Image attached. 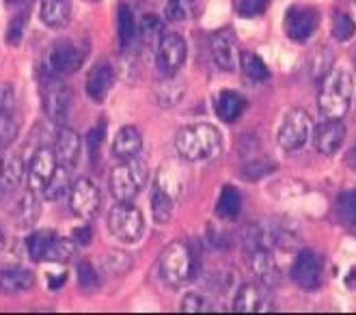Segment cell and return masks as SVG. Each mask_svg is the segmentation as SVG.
<instances>
[{"label":"cell","mask_w":356,"mask_h":315,"mask_svg":"<svg viewBox=\"0 0 356 315\" xmlns=\"http://www.w3.org/2000/svg\"><path fill=\"white\" fill-rule=\"evenodd\" d=\"M108 229L117 240L125 244H134L143 238L145 231L143 212L130 201H119L108 212Z\"/></svg>","instance_id":"6"},{"label":"cell","mask_w":356,"mask_h":315,"mask_svg":"<svg viewBox=\"0 0 356 315\" xmlns=\"http://www.w3.org/2000/svg\"><path fill=\"white\" fill-rule=\"evenodd\" d=\"M149 169L147 162L136 158L119 160V164L111 171V193L117 201H134L138 193L147 186Z\"/></svg>","instance_id":"4"},{"label":"cell","mask_w":356,"mask_h":315,"mask_svg":"<svg viewBox=\"0 0 356 315\" xmlns=\"http://www.w3.org/2000/svg\"><path fill=\"white\" fill-rule=\"evenodd\" d=\"M240 67L244 72V76L253 82H266L270 78V70L266 67V63L253 54V52H242L240 54Z\"/></svg>","instance_id":"29"},{"label":"cell","mask_w":356,"mask_h":315,"mask_svg":"<svg viewBox=\"0 0 356 315\" xmlns=\"http://www.w3.org/2000/svg\"><path fill=\"white\" fill-rule=\"evenodd\" d=\"M356 33V24L354 19L346 13H334L332 17V37L339 41H348L352 35Z\"/></svg>","instance_id":"37"},{"label":"cell","mask_w":356,"mask_h":315,"mask_svg":"<svg viewBox=\"0 0 356 315\" xmlns=\"http://www.w3.org/2000/svg\"><path fill=\"white\" fill-rule=\"evenodd\" d=\"M58 169V160L54 156V150H48V147H39V150L33 154L31 162H29V188L35 193H44L46 184L52 179V175Z\"/></svg>","instance_id":"14"},{"label":"cell","mask_w":356,"mask_h":315,"mask_svg":"<svg viewBox=\"0 0 356 315\" xmlns=\"http://www.w3.org/2000/svg\"><path fill=\"white\" fill-rule=\"evenodd\" d=\"M332 63V54L328 50H320L316 56H313V78H326L328 70Z\"/></svg>","instance_id":"44"},{"label":"cell","mask_w":356,"mask_h":315,"mask_svg":"<svg viewBox=\"0 0 356 315\" xmlns=\"http://www.w3.org/2000/svg\"><path fill=\"white\" fill-rule=\"evenodd\" d=\"M74 242L76 244H89L91 242V229L89 227H78V229H74Z\"/></svg>","instance_id":"48"},{"label":"cell","mask_w":356,"mask_h":315,"mask_svg":"<svg viewBox=\"0 0 356 315\" xmlns=\"http://www.w3.org/2000/svg\"><path fill=\"white\" fill-rule=\"evenodd\" d=\"M181 311L186 313H205L212 311V302H209L201 293H186L181 300Z\"/></svg>","instance_id":"42"},{"label":"cell","mask_w":356,"mask_h":315,"mask_svg":"<svg viewBox=\"0 0 356 315\" xmlns=\"http://www.w3.org/2000/svg\"><path fill=\"white\" fill-rule=\"evenodd\" d=\"M311 134V117L305 111H289L279 128V145L287 152L300 150Z\"/></svg>","instance_id":"10"},{"label":"cell","mask_w":356,"mask_h":315,"mask_svg":"<svg viewBox=\"0 0 356 315\" xmlns=\"http://www.w3.org/2000/svg\"><path fill=\"white\" fill-rule=\"evenodd\" d=\"M26 19H29V11H17V13L11 17L9 29H7V44L17 46L19 41H22L24 26H26Z\"/></svg>","instance_id":"38"},{"label":"cell","mask_w":356,"mask_h":315,"mask_svg":"<svg viewBox=\"0 0 356 315\" xmlns=\"http://www.w3.org/2000/svg\"><path fill=\"white\" fill-rule=\"evenodd\" d=\"M35 285V275L24 268H7L0 272V289L5 293H22Z\"/></svg>","instance_id":"22"},{"label":"cell","mask_w":356,"mask_h":315,"mask_svg":"<svg viewBox=\"0 0 356 315\" xmlns=\"http://www.w3.org/2000/svg\"><path fill=\"white\" fill-rule=\"evenodd\" d=\"M348 162L352 164V169H356V145H354V150H352L350 156H348Z\"/></svg>","instance_id":"50"},{"label":"cell","mask_w":356,"mask_h":315,"mask_svg":"<svg viewBox=\"0 0 356 315\" xmlns=\"http://www.w3.org/2000/svg\"><path fill=\"white\" fill-rule=\"evenodd\" d=\"M104 136H106V123L99 121V123L95 125V128L89 132V136H87V147H89V156H91V160H95V158H97Z\"/></svg>","instance_id":"43"},{"label":"cell","mask_w":356,"mask_h":315,"mask_svg":"<svg viewBox=\"0 0 356 315\" xmlns=\"http://www.w3.org/2000/svg\"><path fill=\"white\" fill-rule=\"evenodd\" d=\"M117 33H119V44L121 48H128L134 39L136 33V22H134V13L128 5H121L117 13Z\"/></svg>","instance_id":"30"},{"label":"cell","mask_w":356,"mask_h":315,"mask_svg":"<svg viewBox=\"0 0 356 315\" xmlns=\"http://www.w3.org/2000/svg\"><path fill=\"white\" fill-rule=\"evenodd\" d=\"M70 188H72L70 186V169H65V166H58L56 173L52 175V179L44 188V197L48 201H58V199H63L67 195Z\"/></svg>","instance_id":"33"},{"label":"cell","mask_w":356,"mask_h":315,"mask_svg":"<svg viewBox=\"0 0 356 315\" xmlns=\"http://www.w3.org/2000/svg\"><path fill=\"white\" fill-rule=\"evenodd\" d=\"M76 253V244L74 240H67V238H54V242L50 244V250L46 255V261H54V264H65L74 257Z\"/></svg>","instance_id":"34"},{"label":"cell","mask_w":356,"mask_h":315,"mask_svg":"<svg viewBox=\"0 0 356 315\" xmlns=\"http://www.w3.org/2000/svg\"><path fill=\"white\" fill-rule=\"evenodd\" d=\"M291 279L307 291L318 289L322 285V257L309 248L300 250L291 264Z\"/></svg>","instance_id":"12"},{"label":"cell","mask_w":356,"mask_h":315,"mask_svg":"<svg viewBox=\"0 0 356 315\" xmlns=\"http://www.w3.org/2000/svg\"><path fill=\"white\" fill-rule=\"evenodd\" d=\"M266 293L261 287L253 285V283H244L236 298H234V311L238 313H257V311H268L266 307Z\"/></svg>","instance_id":"20"},{"label":"cell","mask_w":356,"mask_h":315,"mask_svg":"<svg viewBox=\"0 0 356 315\" xmlns=\"http://www.w3.org/2000/svg\"><path fill=\"white\" fill-rule=\"evenodd\" d=\"M184 93H186V87L181 82H177L173 76H166L162 80V85L156 89V97L162 106H175V104L184 97Z\"/></svg>","instance_id":"32"},{"label":"cell","mask_w":356,"mask_h":315,"mask_svg":"<svg viewBox=\"0 0 356 315\" xmlns=\"http://www.w3.org/2000/svg\"><path fill=\"white\" fill-rule=\"evenodd\" d=\"M24 179V162L15 154H5L0 158V188L13 191Z\"/></svg>","instance_id":"24"},{"label":"cell","mask_w":356,"mask_h":315,"mask_svg":"<svg viewBox=\"0 0 356 315\" xmlns=\"http://www.w3.org/2000/svg\"><path fill=\"white\" fill-rule=\"evenodd\" d=\"M209 50H212L214 63L225 72H234L240 63L238 39L232 29H220L212 33V37H209Z\"/></svg>","instance_id":"13"},{"label":"cell","mask_w":356,"mask_h":315,"mask_svg":"<svg viewBox=\"0 0 356 315\" xmlns=\"http://www.w3.org/2000/svg\"><path fill=\"white\" fill-rule=\"evenodd\" d=\"M80 136L72 128L63 125L54 140V156L58 160V166H65V169L72 171L80 160Z\"/></svg>","instance_id":"17"},{"label":"cell","mask_w":356,"mask_h":315,"mask_svg":"<svg viewBox=\"0 0 356 315\" xmlns=\"http://www.w3.org/2000/svg\"><path fill=\"white\" fill-rule=\"evenodd\" d=\"M173 203L175 199L169 195V193H164L162 188H154V193H152V212H154V218L158 225H164V223H169L171 216H173Z\"/></svg>","instance_id":"28"},{"label":"cell","mask_w":356,"mask_h":315,"mask_svg":"<svg viewBox=\"0 0 356 315\" xmlns=\"http://www.w3.org/2000/svg\"><path fill=\"white\" fill-rule=\"evenodd\" d=\"M44 89H41V104L44 113L54 123H65L72 111V89L60 78L46 76Z\"/></svg>","instance_id":"7"},{"label":"cell","mask_w":356,"mask_h":315,"mask_svg":"<svg viewBox=\"0 0 356 315\" xmlns=\"http://www.w3.org/2000/svg\"><path fill=\"white\" fill-rule=\"evenodd\" d=\"M160 277L171 287H181L193 281L197 277V255L193 246L184 240H175L166 246L160 255Z\"/></svg>","instance_id":"2"},{"label":"cell","mask_w":356,"mask_h":315,"mask_svg":"<svg viewBox=\"0 0 356 315\" xmlns=\"http://www.w3.org/2000/svg\"><path fill=\"white\" fill-rule=\"evenodd\" d=\"M246 111V99L236 91H222L216 97V115L225 123H234Z\"/></svg>","instance_id":"23"},{"label":"cell","mask_w":356,"mask_h":315,"mask_svg":"<svg viewBox=\"0 0 356 315\" xmlns=\"http://www.w3.org/2000/svg\"><path fill=\"white\" fill-rule=\"evenodd\" d=\"M15 111V91L7 82H0V115Z\"/></svg>","instance_id":"45"},{"label":"cell","mask_w":356,"mask_h":315,"mask_svg":"<svg viewBox=\"0 0 356 315\" xmlns=\"http://www.w3.org/2000/svg\"><path fill=\"white\" fill-rule=\"evenodd\" d=\"M115 85V70L111 63H97L87 76V95L93 102H104Z\"/></svg>","instance_id":"18"},{"label":"cell","mask_w":356,"mask_h":315,"mask_svg":"<svg viewBox=\"0 0 356 315\" xmlns=\"http://www.w3.org/2000/svg\"><path fill=\"white\" fill-rule=\"evenodd\" d=\"M188 56L186 39L177 33H164L156 46V60L164 76H175Z\"/></svg>","instance_id":"8"},{"label":"cell","mask_w":356,"mask_h":315,"mask_svg":"<svg viewBox=\"0 0 356 315\" xmlns=\"http://www.w3.org/2000/svg\"><path fill=\"white\" fill-rule=\"evenodd\" d=\"M143 150V136L134 125H125L121 128L113 140V156L117 160H130L136 158Z\"/></svg>","instance_id":"19"},{"label":"cell","mask_w":356,"mask_h":315,"mask_svg":"<svg viewBox=\"0 0 356 315\" xmlns=\"http://www.w3.org/2000/svg\"><path fill=\"white\" fill-rule=\"evenodd\" d=\"M85 56H87V50L74 44V41H56V44H52L46 50L41 67H44L46 76L65 78L82 65Z\"/></svg>","instance_id":"5"},{"label":"cell","mask_w":356,"mask_h":315,"mask_svg":"<svg viewBox=\"0 0 356 315\" xmlns=\"http://www.w3.org/2000/svg\"><path fill=\"white\" fill-rule=\"evenodd\" d=\"M334 212L346 227L356 229V191L341 193L334 201Z\"/></svg>","instance_id":"31"},{"label":"cell","mask_w":356,"mask_h":315,"mask_svg":"<svg viewBox=\"0 0 356 315\" xmlns=\"http://www.w3.org/2000/svg\"><path fill=\"white\" fill-rule=\"evenodd\" d=\"M54 231H35L33 236H29L26 240V248H29V257L33 261H46V255L50 250V244L54 242Z\"/></svg>","instance_id":"27"},{"label":"cell","mask_w":356,"mask_h":315,"mask_svg":"<svg viewBox=\"0 0 356 315\" xmlns=\"http://www.w3.org/2000/svg\"><path fill=\"white\" fill-rule=\"evenodd\" d=\"M17 132H19V121L15 113L0 115V150H5V147L13 143Z\"/></svg>","instance_id":"36"},{"label":"cell","mask_w":356,"mask_h":315,"mask_svg":"<svg viewBox=\"0 0 356 315\" xmlns=\"http://www.w3.org/2000/svg\"><path fill=\"white\" fill-rule=\"evenodd\" d=\"M246 261H248L250 272H253L255 279L264 287H268V289L279 287V283H281V270H279L277 257L272 255V250H270L268 244L248 248L246 250Z\"/></svg>","instance_id":"9"},{"label":"cell","mask_w":356,"mask_h":315,"mask_svg":"<svg viewBox=\"0 0 356 315\" xmlns=\"http://www.w3.org/2000/svg\"><path fill=\"white\" fill-rule=\"evenodd\" d=\"M197 9V0H166L164 3V11L166 17L173 19V22H184L188 19Z\"/></svg>","instance_id":"35"},{"label":"cell","mask_w":356,"mask_h":315,"mask_svg":"<svg viewBox=\"0 0 356 315\" xmlns=\"http://www.w3.org/2000/svg\"><path fill=\"white\" fill-rule=\"evenodd\" d=\"M354 82L346 70H334L322 80L318 106L326 119H343L352 106Z\"/></svg>","instance_id":"3"},{"label":"cell","mask_w":356,"mask_h":315,"mask_svg":"<svg viewBox=\"0 0 356 315\" xmlns=\"http://www.w3.org/2000/svg\"><path fill=\"white\" fill-rule=\"evenodd\" d=\"M240 209H242V195H240V191H238V188H234V186H225L220 197H218V203H216L218 218L234 220V218H238Z\"/></svg>","instance_id":"25"},{"label":"cell","mask_w":356,"mask_h":315,"mask_svg":"<svg viewBox=\"0 0 356 315\" xmlns=\"http://www.w3.org/2000/svg\"><path fill=\"white\" fill-rule=\"evenodd\" d=\"M320 22V15L316 9L311 7H289L285 13V35L291 41H307L313 33L318 29Z\"/></svg>","instance_id":"15"},{"label":"cell","mask_w":356,"mask_h":315,"mask_svg":"<svg viewBox=\"0 0 356 315\" xmlns=\"http://www.w3.org/2000/svg\"><path fill=\"white\" fill-rule=\"evenodd\" d=\"M222 147L220 132L209 123L186 125L175 136V150L186 162H203L214 158Z\"/></svg>","instance_id":"1"},{"label":"cell","mask_w":356,"mask_h":315,"mask_svg":"<svg viewBox=\"0 0 356 315\" xmlns=\"http://www.w3.org/2000/svg\"><path fill=\"white\" fill-rule=\"evenodd\" d=\"M346 140V125L341 119H326L316 130V150L324 156H334Z\"/></svg>","instance_id":"16"},{"label":"cell","mask_w":356,"mask_h":315,"mask_svg":"<svg viewBox=\"0 0 356 315\" xmlns=\"http://www.w3.org/2000/svg\"><path fill=\"white\" fill-rule=\"evenodd\" d=\"M156 186L162 188L164 193H169L173 199H177L181 195V184H179V179L175 177V173L171 169H166V166H164V169H160Z\"/></svg>","instance_id":"39"},{"label":"cell","mask_w":356,"mask_h":315,"mask_svg":"<svg viewBox=\"0 0 356 315\" xmlns=\"http://www.w3.org/2000/svg\"><path fill=\"white\" fill-rule=\"evenodd\" d=\"M5 244V231H3V225H0V248Z\"/></svg>","instance_id":"51"},{"label":"cell","mask_w":356,"mask_h":315,"mask_svg":"<svg viewBox=\"0 0 356 315\" xmlns=\"http://www.w3.org/2000/svg\"><path fill=\"white\" fill-rule=\"evenodd\" d=\"M78 285L82 291H93L99 285L97 272L93 270V266L89 261H80V266H78Z\"/></svg>","instance_id":"40"},{"label":"cell","mask_w":356,"mask_h":315,"mask_svg":"<svg viewBox=\"0 0 356 315\" xmlns=\"http://www.w3.org/2000/svg\"><path fill=\"white\" fill-rule=\"evenodd\" d=\"M275 171V164L272 162H253L244 166V177L246 179H259L261 175Z\"/></svg>","instance_id":"47"},{"label":"cell","mask_w":356,"mask_h":315,"mask_svg":"<svg viewBox=\"0 0 356 315\" xmlns=\"http://www.w3.org/2000/svg\"><path fill=\"white\" fill-rule=\"evenodd\" d=\"M65 279H67L65 270H63L60 275H56V277H52V275H50V277H48V281H50V289H52V291H56L63 283H65Z\"/></svg>","instance_id":"49"},{"label":"cell","mask_w":356,"mask_h":315,"mask_svg":"<svg viewBox=\"0 0 356 315\" xmlns=\"http://www.w3.org/2000/svg\"><path fill=\"white\" fill-rule=\"evenodd\" d=\"M268 9V0H242L240 3V15L244 17H257Z\"/></svg>","instance_id":"46"},{"label":"cell","mask_w":356,"mask_h":315,"mask_svg":"<svg viewBox=\"0 0 356 315\" xmlns=\"http://www.w3.org/2000/svg\"><path fill=\"white\" fill-rule=\"evenodd\" d=\"M72 0H41V22L50 29H63L70 24Z\"/></svg>","instance_id":"21"},{"label":"cell","mask_w":356,"mask_h":315,"mask_svg":"<svg viewBox=\"0 0 356 315\" xmlns=\"http://www.w3.org/2000/svg\"><path fill=\"white\" fill-rule=\"evenodd\" d=\"M102 203V195H99V188L87 179V177H78L72 188H70V207L72 212L78 218H91L97 214Z\"/></svg>","instance_id":"11"},{"label":"cell","mask_w":356,"mask_h":315,"mask_svg":"<svg viewBox=\"0 0 356 315\" xmlns=\"http://www.w3.org/2000/svg\"><path fill=\"white\" fill-rule=\"evenodd\" d=\"M140 33L145 39H149V41H156V46H158V41L162 39L164 35V24L160 22V19L156 15H145L143 17V22H140Z\"/></svg>","instance_id":"41"},{"label":"cell","mask_w":356,"mask_h":315,"mask_svg":"<svg viewBox=\"0 0 356 315\" xmlns=\"http://www.w3.org/2000/svg\"><path fill=\"white\" fill-rule=\"evenodd\" d=\"M39 201L35 197V191H29L22 199L17 201L15 205V218H17V225H22V227H31L35 225V220L39 218Z\"/></svg>","instance_id":"26"}]
</instances>
